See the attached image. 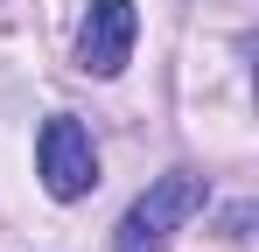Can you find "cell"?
Masks as SVG:
<instances>
[{
  "instance_id": "cell-3",
  "label": "cell",
  "mask_w": 259,
  "mask_h": 252,
  "mask_svg": "<svg viewBox=\"0 0 259 252\" xmlns=\"http://www.w3.org/2000/svg\"><path fill=\"white\" fill-rule=\"evenodd\" d=\"M133 35H140L133 0H91L84 28H77V63H84L91 77H119L133 63Z\"/></svg>"
},
{
  "instance_id": "cell-2",
  "label": "cell",
  "mask_w": 259,
  "mask_h": 252,
  "mask_svg": "<svg viewBox=\"0 0 259 252\" xmlns=\"http://www.w3.org/2000/svg\"><path fill=\"white\" fill-rule=\"evenodd\" d=\"M35 168H42V189L56 203H77L98 189V147H91V133L70 112H56L42 119V140H35Z\"/></svg>"
},
{
  "instance_id": "cell-1",
  "label": "cell",
  "mask_w": 259,
  "mask_h": 252,
  "mask_svg": "<svg viewBox=\"0 0 259 252\" xmlns=\"http://www.w3.org/2000/svg\"><path fill=\"white\" fill-rule=\"evenodd\" d=\"M203 175L196 168H168L140 203L119 217V231H112V252H168V238H175V224L182 217H196L203 210Z\"/></svg>"
}]
</instances>
